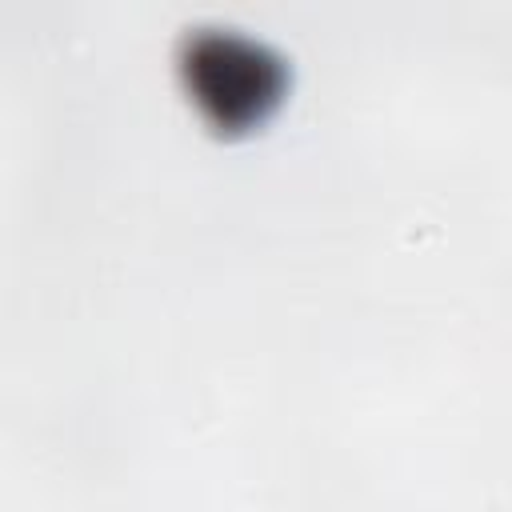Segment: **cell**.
Listing matches in <instances>:
<instances>
[{"instance_id":"obj_1","label":"cell","mask_w":512,"mask_h":512,"mask_svg":"<svg viewBox=\"0 0 512 512\" xmlns=\"http://www.w3.org/2000/svg\"><path fill=\"white\" fill-rule=\"evenodd\" d=\"M188 80L220 120L236 124L260 116V108L276 96L280 68L272 56H264L260 44L232 32H208L192 40Z\"/></svg>"}]
</instances>
